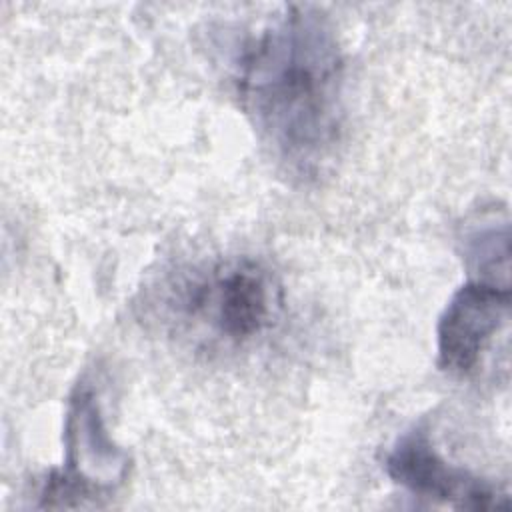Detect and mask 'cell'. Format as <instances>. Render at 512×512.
Wrapping results in <instances>:
<instances>
[{"instance_id": "cell-1", "label": "cell", "mask_w": 512, "mask_h": 512, "mask_svg": "<svg viewBox=\"0 0 512 512\" xmlns=\"http://www.w3.org/2000/svg\"><path fill=\"white\" fill-rule=\"evenodd\" d=\"M236 86L274 156L314 174L342 126V54L328 18L314 6H288L244 46Z\"/></svg>"}, {"instance_id": "cell-2", "label": "cell", "mask_w": 512, "mask_h": 512, "mask_svg": "<svg viewBox=\"0 0 512 512\" xmlns=\"http://www.w3.org/2000/svg\"><path fill=\"white\" fill-rule=\"evenodd\" d=\"M176 286L178 316L212 342L244 346L272 326L280 302L268 270L250 260L216 264Z\"/></svg>"}, {"instance_id": "cell-3", "label": "cell", "mask_w": 512, "mask_h": 512, "mask_svg": "<svg viewBox=\"0 0 512 512\" xmlns=\"http://www.w3.org/2000/svg\"><path fill=\"white\" fill-rule=\"evenodd\" d=\"M66 460L40 488V508L102 506L128 474L130 458L106 432L90 386L78 384L68 398L64 422Z\"/></svg>"}, {"instance_id": "cell-4", "label": "cell", "mask_w": 512, "mask_h": 512, "mask_svg": "<svg viewBox=\"0 0 512 512\" xmlns=\"http://www.w3.org/2000/svg\"><path fill=\"white\" fill-rule=\"evenodd\" d=\"M386 474L410 494L458 510L508 508V492L460 466L446 462L432 444L426 424L406 430L384 458Z\"/></svg>"}, {"instance_id": "cell-5", "label": "cell", "mask_w": 512, "mask_h": 512, "mask_svg": "<svg viewBox=\"0 0 512 512\" xmlns=\"http://www.w3.org/2000/svg\"><path fill=\"white\" fill-rule=\"evenodd\" d=\"M510 290L506 284L468 280L448 300L436 328L438 366L452 376L478 370L490 342L508 324Z\"/></svg>"}, {"instance_id": "cell-6", "label": "cell", "mask_w": 512, "mask_h": 512, "mask_svg": "<svg viewBox=\"0 0 512 512\" xmlns=\"http://www.w3.org/2000/svg\"><path fill=\"white\" fill-rule=\"evenodd\" d=\"M494 224L496 222H482L470 230L464 240L466 258L482 274L476 280H484L486 272L496 274L498 270L508 276V224H502V228Z\"/></svg>"}]
</instances>
